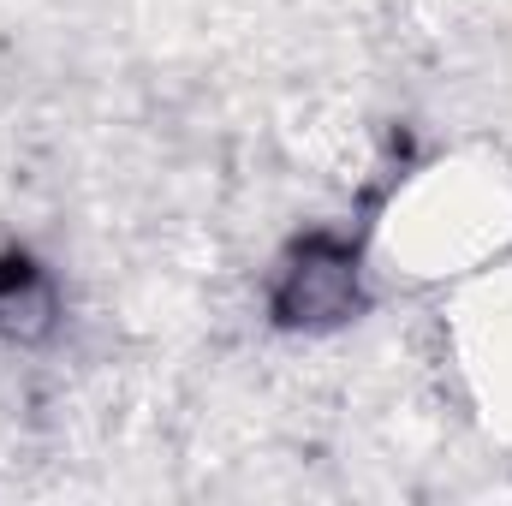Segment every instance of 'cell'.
<instances>
[{
	"label": "cell",
	"mask_w": 512,
	"mask_h": 506,
	"mask_svg": "<svg viewBox=\"0 0 512 506\" xmlns=\"http://www.w3.org/2000/svg\"><path fill=\"white\" fill-rule=\"evenodd\" d=\"M54 286L30 256H0V334L6 340H42L54 328Z\"/></svg>",
	"instance_id": "obj_2"
},
{
	"label": "cell",
	"mask_w": 512,
	"mask_h": 506,
	"mask_svg": "<svg viewBox=\"0 0 512 506\" xmlns=\"http://www.w3.org/2000/svg\"><path fill=\"white\" fill-rule=\"evenodd\" d=\"M358 310V251L334 233L304 239L274 280V316L286 328H334Z\"/></svg>",
	"instance_id": "obj_1"
}]
</instances>
